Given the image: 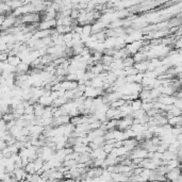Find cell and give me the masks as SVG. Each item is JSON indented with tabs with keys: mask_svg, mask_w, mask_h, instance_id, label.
I'll use <instances>...</instances> for the list:
<instances>
[{
	"mask_svg": "<svg viewBox=\"0 0 182 182\" xmlns=\"http://www.w3.org/2000/svg\"><path fill=\"white\" fill-rule=\"evenodd\" d=\"M16 19H17V17H15L13 14L7 15V16L6 15V18H4L3 24H2L1 28H0V31H2V30H3V31H7V30L13 28L15 22H16Z\"/></svg>",
	"mask_w": 182,
	"mask_h": 182,
	"instance_id": "cell-1",
	"label": "cell"
},
{
	"mask_svg": "<svg viewBox=\"0 0 182 182\" xmlns=\"http://www.w3.org/2000/svg\"><path fill=\"white\" fill-rule=\"evenodd\" d=\"M132 59H133L134 63H139V62L146 61V56H145V53L139 51L138 53H135L134 56H132Z\"/></svg>",
	"mask_w": 182,
	"mask_h": 182,
	"instance_id": "cell-10",
	"label": "cell"
},
{
	"mask_svg": "<svg viewBox=\"0 0 182 182\" xmlns=\"http://www.w3.org/2000/svg\"><path fill=\"white\" fill-rule=\"evenodd\" d=\"M52 102H53V100L51 99L50 96H41L39 98V100H37V103H39L41 106L45 107V108L52 106Z\"/></svg>",
	"mask_w": 182,
	"mask_h": 182,
	"instance_id": "cell-5",
	"label": "cell"
},
{
	"mask_svg": "<svg viewBox=\"0 0 182 182\" xmlns=\"http://www.w3.org/2000/svg\"><path fill=\"white\" fill-rule=\"evenodd\" d=\"M7 130V123L3 119H0V131H6Z\"/></svg>",
	"mask_w": 182,
	"mask_h": 182,
	"instance_id": "cell-20",
	"label": "cell"
},
{
	"mask_svg": "<svg viewBox=\"0 0 182 182\" xmlns=\"http://www.w3.org/2000/svg\"><path fill=\"white\" fill-rule=\"evenodd\" d=\"M133 67L138 71V73H145L147 71V67H148V60L139 62V63H134Z\"/></svg>",
	"mask_w": 182,
	"mask_h": 182,
	"instance_id": "cell-6",
	"label": "cell"
},
{
	"mask_svg": "<svg viewBox=\"0 0 182 182\" xmlns=\"http://www.w3.org/2000/svg\"><path fill=\"white\" fill-rule=\"evenodd\" d=\"M71 41H73V34H71V33H66V34H64V35H63L64 44L69 43V42H71Z\"/></svg>",
	"mask_w": 182,
	"mask_h": 182,
	"instance_id": "cell-17",
	"label": "cell"
},
{
	"mask_svg": "<svg viewBox=\"0 0 182 182\" xmlns=\"http://www.w3.org/2000/svg\"><path fill=\"white\" fill-rule=\"evenodd\" d=\"M123 64H124V68L125 67H132L134 65V61L133 59H132V57H127V58H125L123 60Z\"/></svg>",
	"mask_w": 182,
	"mask_h": 182,
	"instance_id": "cell-14",
	"label": "cell"
},
{
	"mask_svg": "<svg viewBox=\"0 0 182 182\" xmlns=\"http://www.w3.org/2000/svg\"><path fill=\"white\" fill-rule=\"evenodd\" d=\"M12 176H13V178L17 182H19V181H22V180H26L27 173L25 171L24 168H15L14 171L12 173Z\"/></svg>",
	"mask_w": 182,
	"mask_h": 182,
	"instance_id": "cell-3",
	"label": "cell"
},
{
	"mask_svg": "<svg viewBox=\"0 0 182 182\" xmlns=\"http://www.w3.org/2000/svg\"><path fill=\"white\" fill-rule=\"evenodd\" d=\"M173 106L175 107V108H177V109L181 110V108H182V100H181V99H175Z\"/></svg>",
	"mask_w": 182,
	"mask_h": 182,
	"instance_id": "cell-19",
	"label": "cell"
},
{
	"mask_svg": "<svg viewBox=\"0 0 182 182\" xmlns=\"http://www.w3.org/2000/svg\"><path fill=\"white\" fill-rule=\"evenodd\" d=\"M125 103H126V102H125L123 99H118V100H116V101L111 102V103H110V108H112V109H119V108H121V107H123Z\"/></svg>",
	"mask_w": 182,
	"mask_h": 182,
	"instance_id": "cell-12",
	"label": "cell"
},
{
	"mask_svg": "<svg viewBox=\"0 0 182 182\" xmlns=\"http://www.w3.org/2000/svg\"><path fill=\"white\" fill-rule=\"evenodd\" d=\"M181 177V173H180V167L178 168H174L171 171H168L165 175L166 180L171 182V181H175L177 179H179Z\"/></svg>",
	"mask_w": 182,
	"mask_h": 182,
	"instance_id": "cell-2",
	"label": "cell"
},
{
	"mask_svg": "<svg viewBox=\"0 0 182 182\" xmlns=\"http://www.w3.org/2000/svg\"><path fill=\"white\" fill-rule=\"evenodd\" d=\"M34 113V108L32 104H29L28 107H26L24 110V114L25 115H29V114H33Z\"/></svg>",
	"mask_w": 182,
	"mask_h": 182,
	"instance_id": "cell-16",
	"label": "cell"
},
{
	"mask_svg": "<svg viewBox=\"0 0 182 182\" xmlns=\"http://www.w3.org/2000/svg\"><path fill=\"white\" fill-rule=\"evenodd\" d=\"M7 63L9 64V65H11V66H13L16 68V67L21 63V60L19 59L18 56H12V57H9V58H7Z\"/></svg>",
	"mask_w": 182,
	"mask_h": 182,
	"instance_id": "cell-8",
	"label": "cell"
},
{
	"mask_svg": "<svg viewBox=\"0 0 182 182\" xmlns=\"http://www.w3.org/2000/svg\"><path fill=\"white\" fill-rule=\"evenodd\" d=\"M33 108H34V113H33L34 116L42 117V115L44 114V111H45V107L41 106L39 103H34Z\"/></svg>",
	"mask_w": 182,
	"mask_h": 182,
	"instance_id": "cell-9",
	"label": "cell"
},
{
	"mask_svg": "<svg viewBox=\"0 0 182 182\" xmlns=\"http://www.w3.org/2000/svg\"><path fill=\"white\" fill-rule=\"evenodd\" d=\"M152 108H153V102H142V110H143L145 113Z\"/></svg>",
	"mask_w": 182,
	"mask_h": 182,
	"instance_id": "cell-15",
	"label": "cell"
},
{
	"mask_svg": "<svg viewBox=\"0 0 182 182\" xmlns=\"http://www.w3.org/2000/svg\"><path fill=\"white\" fill-rule=\"evenodd\" d=\"M175 99L176 98L174 96H165V95H161V96L157 99V102H160V103L164 104V106H173Z\"/></svg>",
	"mask_w": 182,
	"mask_h": 182,
	"instance_id": "cell-4",
	"label": "cell"
},
{
	"mask_svg": "<svg viewBox=\"0 0 182 182\" xmlns=\"http://www.w3.org/2000/svg\"><path fill=\"white\" fill-rule=\"evenodd\" d=\"M130 107L132 109V111H139L142 109V101L139 99H135V100H132L130 102Z\"/></svg>",
	"mask_w": 182,
	"mask_h": 182,
	"instance_id": "cell-11",
	"label": "cell"
},
{
	"mask_svg": "<svg viewBox=\"0 0 182 182\" xmlns=\"http://www.w3.org/2000/svg\"><path fill=\"white\" fill-rule=\"evenodd\" d=\"M29 69H30V66L21 62V63L19 64V65L17 66L16 68H15V74H17V75H25L26 73H29Z\"/></svg>",
	"mask_w": 182,
	"mask_h": 182,
	"instance_id": "cell-7",
	"label": "cell"
},
{
	"mask_svg": "<svg viewBox=\"0 0 182 182\" xmlns=\"http://www.w3.org/2000/svg\"><path fill=\"white\" fill-rule=\"evenodd\" d=\"M82 35L89 36L92 34V25H85L82 26Z\"/></svg>",
	"mask_w": 182,
	"mask_h": 182,
	"instance_id": "cell-13",
	"label": "cell"
},
{
	"mask_svg": "<svg viewBox=\"0 0 182 182\" xmlns=\"http://www.w3.org/2000/svg\"><path fill=\"white\" fill-rule=\"evenodd\" d=\"M69 17H71L73 20H77V18L79 17V11L78 10H71V13Z\"/></svg>",
	"mask_w": 182,
	"mask_h": 182,
	"instance_id": "cell-18",
	"label": "cell"
}]
</instances>
